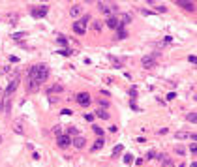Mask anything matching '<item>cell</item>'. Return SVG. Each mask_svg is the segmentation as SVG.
<instances>
[{
	"instance_id": "obj_1",
	"label": "cell",
	"mask_w": 197,
	"mask_h": 167,
	"mask_svg": "<svg viewBox=\"0 0 197 167\" xmlns=\"http://www.w3.org/2000/svg\"><path fill=\"white\" fill-rule=\"evenodd\" d=\"M47 77H49V68H47L45 64H36V66H32L30 69H28V75H26V79L36 81L38 85L45 83Z\"/></svg>"
},
{
	"instance_id": "obj_2",
	"label": "cell",
	"mask_w": 197,
	"mask_h": 167,
	"mask_svg": "<svg viewBox=\"0 0 197 167\" xmlns=\"http://www.w3.org/2000/svg\"><path fill=\"white\" fill-rule=\"evenodd\" d=\"M98 10L101 13H105L107 17H111V15H116L118 13V6L115 2H100L98 4Z\"/></svg>"
},
{
	"instance_id": "obj_3",
	"label": "cell",
	"mask_w": 197,
	"mask_h": 167,
	"mask_svg": "<svg viewBox=\"0 0 197 167\" xmlns=\"http://www.w3.org/2000/svg\"><path fill=\"white\" fill-rule=\"evenodd\" d=\"M158 58H160V53H154V54H148V57H143V58H141V64H143V68L150 69V68L156 66Z\"/></svg>"
},
{
	"instance_id": "obj_4",
	"label": "cell",
	"mask_w": 197,
	"mask_h": 167,
	"mask_svg": "<svg viewBox=\"0 0 197 167\" xmlns=\"http://www.w3.org/2000/svg\"><path fill=\"white\" fill-rule=\"evenodd\" d=\"M19 81H21V79H19V73H15V77H13V81H11L10 85H8V88H6V94H4L6 98H10V96H11L13 92H15V88L19 86Z\"/></svg>"
},
{
	"instance_id": "obj_5",
	"label": "cell",
	"mask_w": 197,
	"mask_h": 167,
	"mask_svg": "<svg viewBox=\"0 0 197 167\" xmlns=\"http://www.w3.org/2000/svg\"><path fill=\"white\" fill-rule=\"evenodd\" d=\"M75 98H77V103H79L81 107H88V105H90V101H92V100H90V96H88L87 92H79V94L75 96Z\"/></svg>"
},
{
	"instance_id": "obj_6",
	"label": "cell",
	"mask_w": 197,
	"mask_h": 167,
	"mask_svg": "<svg viewBox=\"0 0 197 167\" xmlns=\"http://www.w3.org/2000/svg\"><path fill=\"white\" fill-rule=\"evenodd\" d=\"M47 11H49V8L47 6H40V8H32V17L34 19H41V17H45L47 15Z\"/></svg>"
},
{
	"instance_id": "obj_7",
	"label": "cell",
	"mask_w": 197,
	"mask_h": 167,
	"mask_svg": "<svg viewBox=\"0 0 197 167\" xmlns=\"http://www.w3.org/2000/svg\"><path fill=\"white\" fill-rule=\"evenodd\" d=\"M56 145H58L60 148H68L69 145H72V137L69 135H58L56 137Z\"/></svg>"
},
{
	"instance_id": "obj_8",
	"label": "cell",
	"mask_w": 197,
	"mask_h": 167,
	"mask_svg": "<svg viewBox=\"0 0 197 167\" xmlns=\"http://www.w3.org/2000/svg\"><path fill=\"white\" fill-rule=\"evenodd\" d=\"M177 4L180 6V8L188 10V11H195V2H190V0H178Z\"/></svg>"
},
{
	"instance_id": "obj_9",
	"label": "cell",
	"mask_w": 197,
	"mask_h": 167,
	"mask_svg": "<svg viewBox=\"0 0 197 167\" xmlns=\"http://www.w3.org/2000/svg\"><path fill=\"white\" fill-rule=\"evenodd\" d=\"M72 143H73V147H75V148H83L87 141H84V137H83V135H75V137L72 139Z\"/></svg>"
},
{
	"instance_id": "obj_10",
	"label": "cell",
	"mask_w": 197,
	"mask_h": 167,
	"mask_svg": "<svg viewBox=\"0 0 197 167\" xmlns=\"http://www.w3.org/2000/svg\"><path fill=\"white\" fill-rule=\"evenodd\" d=\"M156 158L160 160L161 163H163V167H175V165H173V160H171V158H167L165 154H158Z\"/></svg>"
},
{
	"instance_id": "obj_11",
	"label": "cell",
	"mask_w": 197,
	"mask_h": 167,
	"mask_svg": "<svg viewBox=\"0 0 197 167\" xmlns=\"http://www.w3.org/2000/svg\"><path fill=\"white\" fill-rule=\"evenodd\" d=\"M83 13V6L81 4H77V6H73L72 10H69V15H72V19H77Z\"/></svg>"
},
{
	"instance_id": "obj_12",
	"label": "cell",
	"mask_w": 197,
	"mask_h": 167,
	"mask_svg": "<svg viewBox=\"0 0 197 167\" xmlns=\"http://www.w3.org/2000/svg\"><path fill=\"white\" fill-rule=\"evenodd\" d=\"M41 85H38L36 81H30V79H26V88H28V92H38Z\"/></svg>"
},
{
	"instance_id": "obj_13",
	"label": "cell",
	"mask_w": 197,
	"mask_h": 167,
	"mask_svg": "<svg viewBox=\"0 0 197 167\" xmlns=\"http://www.w3.org/2000/svg\"><path fill=\"white\" fill-rule=\"evenodd\" d=\"M177 139H193L195 141V133H190V131H177V135H175Z\"/></svg>"
},
{
	"instance_id": "obj_14",
	"label": "cell",
	"mask_w": 197,
	"mask_h": 167,
	"mask_svg": "<svg viewBox=\"0 0 197 167\" xmlns=\"http://www.w3.org/2000/svg\"><path fill=\"white\" fill-rule=\"evenodd\" d=\"M107 26H109V28H113V30H116V28H118V19H116V15L107 17Z\"/></svg>"
},
{
	"instance_id": "obj_15",
	"label": "cell",
	"mask_w": 197,
	"mask_h": 167,
	"mask_svg": "<svg viewBox=\"0 0 197 167\" xmlns=\"http://www.w3.org/2000/svg\"><path fill=\"white\" fill-rule=\"evenodd\" d=\"M13 131H15V133H25V128H23V120H21V118H17V120L13 122Z\"/></svg>"
},
{
	"instance_id": "obj_16",
	"label": "cell",
	"mask_w": 197,
	"mask_h": 167,
	"mask_svg": "<svg viewBox=\"0 0 197 167\" xmlns=\"http://www.w3.org/2000/svg\"><path fill=\"white\" fill-rule=\"evenodd\" d=\"M128 23H131V15H130V13H122L120 19H118V26H124Z\"/></svg>"
},
{
	"instance_id": "obj_17",
	"label": "cell",
	"mask_w": 197,
	"mask_h": 167,
	"mask_svg": "<svg viewBox=\"0 0 197 167\" xmlns=\"http://www.w3.org/2000/svg\"><path fill=\"white\" fill-rule=\"evenodd\" d=\"M73 30H75V34H79V36H83V34H87V28L79 23V21H75L73 23Z\"/></svg>"
},
{
	"instance_id": "obj_18",
	"label": "cell",
	"mask_w": 197,
	"mask_h": 167,
	"mask_svg": "<svg viewBox=\"0 0 197 167\" xmlns=\"http://www.w3.org/2000/svg\"><path fill=\"white\" fill-rule=\"evenodd\" d=\"M128 38V32H126L124 26H118L116 28V40H126Z\"/></svg>"
},
{
	"instance_id": "obj_19",
	"label": "cell",
	"mask_w": 197,
	"mask_h": 167,
	"mask_svg": "<svg viewBox=\"0 0 197 167\" xmlns=\"http://www.w3.org/2000/svg\"><path fill=\"white\" fill-rule=\"evenodd\" d=\"M103 145H105V141H103V137H100V139H96V143L92 145V152H96V150H100V148H103Z\"/></svg>"
},
{
	"instance_id": "obj_20",
	"label": "cell",
	"mask_w": 197,
	"mask_h": 167,
	"mask_svg": "<svg viewBox=\"0 0 197 167\" xmlns=\"http://www.w3.org/2000/svg\"><path fill=\"white\" fill-rule=\"evenodd\" d=\"M96 116H100V118H105V120H107L109 118V113L107 111H103V109H96V113H94Z\"/></svg>"
},
{
	"instance_id": "obj_21",
	"label": "cell",
	"mask_w": 197,
	"mask_h": 167,
	"mask_svg": "<svg viewBox=\"0 0 197 167\" xmlns=\"http://www.w3.org/2000/svg\"><path fill=\"white\" fill-rule=\"evenodd\" d=\"M186 120H188V122H192V124L197 122V115H195V111H192V113H188V115H186Z\"/></svg>"
},
{
	"instance_id": "obj_22",
	"label": "cell",
	"mask_w": 197,
	"mask_h": 167,
	"mask_svg": "<svg viewBox=\"0 0 197 167\" xmlns=\"http://www.w3.org/2000/svg\"><path fill=\"white\" fill-rule=\"evenodd\" d=\"M79 23H81V25L84 26V28H87V25L90 23V15H83V17L79 19Z\"/></svg>"
},
{
	"instance_id": "obj_23",
	"label": "cell",
	"mask_w": 197,
	"mask_h": 167,
	"mask_svg": "<svg viewBox=\"0 0 197 167\" xmlns=\"http://www.w3.org/2000/svg\"><path fill=\"white\" fill-rule=\"evenodd\" d=\"M122 150H124V147H122V145H118V147H115V148H113V158H116V156L120 154Z\"/></svg>"
},
{
	"instance_id": "obj_24",
	"label": "cell",
	"mask_w": 197,
	"mask_h": 167,
	"mask_svg": "<svg viewBox=\"0 0 197 167\" xmlns=\"http://www.w3.org/2000/svg\"><path fill=\"white\" fill-rule=\"evenodd\" d=\"M60 90H62V86H60V85H53L51 88L47 90V92H49V94H53V92H60Z\"/></svg>"
},
{
	"instance_id": "obj_25",
	"label": "cell",
	"mask_w": 197,
	"mask_h": 167,
	"mask_svg": "<svg viewBox=\"0 0 197 167\" xmlns=\"http://www.w3.org/2000/svg\"><path fill=\"white\" fill-rule=\"evenodd\" d=\"M56 41H58L60 45H68V41H66V38H64V36H56Z\"/></svg>"
},
{
	"instance_id": "obj_26",
	"label": "cell",
	"mask_w": 197,
	"mask_h": 167,
	"mask_svg": "<svg viewBox=\"0 0 197 167\" xmlns=\"http://www.w3.org/2000/svg\"><path fill=\"white\" fill-rule=\"evenodd\" d=\"M101 107H103V109H105V107H109V101H107V100H101V98H100V109H101Z\"/></svg>"
},
{
	"instance_id": "obj_27",
	"label": "cell",
	"mask_w": 197,
	"mask_h": 167,
	"mask_svg": "<svg viewBox=\"0 0 197 167\" xmlns=\"http://www.w3.org/2000/svg\"><path fill=\"white\" fill-rule=\"evenodd\" d=\"M94 131H96V133L100 135V137H103V130H101L100 126H94Z\"/></svg>"
},
{
	"instance_id": "obj_28",
	"label": "cell",
	"mask_w": 197,
	"mask_h": 167,
	"mask_svg": "<svg viewBox=\"0 0 197 167\" xmlns=\"http://www.w3.org/2000/svg\"><path fill=\"white\" fill-rule=\"evenodd\" d=\"M66 135H69V137H72V135H77V130H75V128H69Z\"/></svg>"
},
{
	"instance_id": "obj_29",
	"label": "cell",
	"mask_w": 197,
	"mask_h": 167,
	"mask_svg": "<svg viewBox=\"0 0 197 167\" xmlns=\"http://www.w3.org/2000/svg\"><path fill=\"white\" fill-rule=\"evenodd\" d=\"M124 162H126V163H131V162H133V156L126 154V156H124Z\"/></svg>"
},
{
	"instance_id": "obj_30",
	"label": "cell",
	"mask_w": 197,
	"mask_h": 167,
	"mask_svg": "<svg viewBox=\"0 0 197 167\" xmlns=\"http://www.w3.org/2000/svg\"><path fill=\"white\" fill-rule=\"evenodd\" d=\"M190 152H192V154H195V152H197V145H195V141L192 143V147H190Z\"/></svg>"
},
{
	"instance_id": "obj_31",
	"label": "cell",
	"mask_w": 197,
	"mask_h": 167,
	"mask_svg": "<svg viewBox=\"0 0 197 167\" xmlns=\"http://www.w3.org/2000/svg\"><path fill=\"white\" fill-rule=\"evenodd\" d=\"M130 96L135 100V98H137V88H131V90H130Z\"/></svg>"
},
{
	"instance_id": "obj_32",
	"label": "cell",
	"mask_w": 197,
	"mask_h": 167,
	"mask_svg": "<svg viewBox=\"0 0 197 167\" xmlns=\"http://www.w3.org/2000/svg\"><path fill=\"white\" fill-rule=\"evenodd\" d=\"M23 36H25V32H17V34H13V38H15V40H21Z\"/></svg>"
},
{
	"instance_id": "obj_33",
	"label": "cell",
	"mask_w": 197,
	"mask_h": 167,
	"mask_svg": "<svg viewBox=\"0 0 197 167\" xmlns=\"http://www.w3.org/2000/svg\"><path fill=\"white\" fill-rule=\"evenodd\" d=\"M152 158H156V152H152V150H150L148 154H146V160H152Z\"/></svg>"
},
{
	"instance_id": "obj_34",
	"label": "cell",
	"mask_w": 197,
	"mask_h": 167,
	"mask_svg": "<svg viewBox=\"0 0 197 167\" xmlns=\"http://www.w3.org/2000/svg\"><path fill=\"white\" fill-rule=\"evenodd\" d=\"M177 154H178V156H184V148H182V147H177Z\"/></svg>"
},
{
	"instance_id": "obj_35",
	"label": "cell",
	"mask_w": 197,
	"mask_h": 167,
	"mask_svg": "<svg viewBox=\"0 0 197 167\" xmlns=\"http://www.w3.org/2000/svg\"><path fill=\"white\" fill-rule=\"evenodd\" d=\"M190 62H192V64H195V60H197V57H195V54H190V58H188Z\"/></svg>"
},
{
	"instance_id": "obj_36",
	"label": "cell",
	"mask_w": 197,
	"mask_h": 167,
	"mask_svg": "<svg viewBox=\"0 0 197 167\" xmlns=\"http://www.w3.org/2000/svg\"><path fill=\"white\" fill-rule=\"evenodd\" d=\"M84 118H87L88 122H92V120H94V115H84Z\"/></svg>"
},
{
	"instance_id": "obj_37",
	"label": "cell",
	"mask_w": 197,
	"mask_h": 167,
	"mask_svg": "<svg viewBox=\"0 0 197 167\" xmlns=\"http://www.w3.org/2000/svg\"><path fill=\"white\" fill-rule=\"evenodd\" d=\"M190 167H197V163H195V162H192V165H190Z\"/></svg>"
},
{
	"instance_id": "obj_38",
	"label": "cell",
	"mask_w": 197,
	"mask_h": 167,
	"mask_svg": "<svg viewBox=\"0 0 197 167\" xmlns=\"http://www.w3.org/2000/svg\"><path fill=\"white\" fill-rule=\"evenodd\" d=\"M0 141H2V139H0Z\"/></svg>"
}]
</instances>
